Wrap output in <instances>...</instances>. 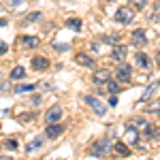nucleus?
Returning a JSON list of instances; mask_svg holds the SVG:
<instances>
[{
  "mask_svg": "<svg viewBox=\"0 0 160 160\" xmlns=\"http://www.w3.org/2000/svg\"><path fill=\"white\" fill-rule=\"evenodd\" d=\"M83 102H86V105H90V107H92V111H94L96 115H105V113H107V107H105V102H102L100 98H96V96H92V94L83 96Z\"/></svg>",
  "mask_w": 160,
  "mask_h": 160,
  "instance_id": "1",
  "label": "nucleus"
},
{
  "mask_svg": "<svg viewBox=\"0 0 160 160\" xmlns=\"http://www.w3.org/2000/svg\"><path fill=\"white\" fill-rule=\"evenodd\" d=\"M132 17H135V13H132V9H128V7H120L118 13H115V22L118 24H130Z\"/></svg>",
  "mask_w": 160,
  "mask_h": 160,
  "instance_id": "2",
  "label": "nucleus"
},
{
  "mask_svg": "<svg viewBox=\"0 0 160 160\" xmlns=\"http://www.w3.org/2000/svg\"><path fill=\"white\" fill-rule=\"evenodd\" d=\"M109 152V141L107 139H100V141H96L92 148H90V154L92 156H105Z\"/></svg>",
  "mask_w": 160,
  "mask_h": 160,
  "instance_id": "3",
  "label": "nucleus"
},
{
  "mask_svg": "<svg viewBox=\"0 0 160 160\" xmlns=\"http://www.w3.org/2000/svg\"><path fill=\"white\" fill-rule=\"evenodd\" d=\"M115 79H118V83L130 81V66H128V64H120L118 71H115Z\"/></svg>",
  "mask_w": 160,
  "mask_h": 160,
  "instance_id": "4",
  "label": "nucleus"
},
{
  "mask_svg": "<svg viewBox=\"0 0 160 160\" xmlns=\"http://www.w3.org/2000/svg\"><path fill=\"white\" fill-rule=\"evenodd\" d=\"M64 130H66V126H62V124L56 122V124H49V126L45 128V135L49 137V139H56V137H60Z\"/></svg>",
  "mask_w": 160,
  "mask_h": 160,
  "instance_id": "5",
  "label": "nucleus"
},
{
  "mask_svg": "<svg viewBox=\"0 0 160 160\" xmlns=\"http://www.w3.org/2000/svg\"><path fill=\"white\" fill-rule=\"evenodd\" d=\"M124 143H128V145H137V143H139V132H137V128H130V126H126Z\"/></svg>",
  "mask_w": 160,
  "mask_h": 160,
  "instance_id": "6",
  "label": "nucleus"
},
{
  "mask_svg": "<svg viewBox=\"0 0 160 160\" xmlns=\"http://www.w3.org/2000/svg\"><path fill=\"white\" fill-rule=\"evenodd\" d=\"M60 118H62V109H60V107H51V109L45 113V120H47V124L60 122Z\"/></svg>",
  "mask_w": 160,
  "mask_h": 160,
  "instance_id": "7",
  "label": "nucleus"
},
{
  "mask_svg": "<svg viewBox=\"0 0 160 160\" xmlns=\"http://www.w3.org/2000/svg\"><path fill=\"white\" fill-rule=\"evenodd\" d=\"M30 64H32V68H34V71H45V68L49 66V60H47L45 56H34Z\"/></svg>",
  "mask_w": 160,
  "mask_h": 160,
  "instance_id": "8",
  "label": "nucleus"
},
{
  "mask_svg": "<svg viewBox=\"0 0 160 160\" xmlns=\"http://www.w3.org/2000/svg\"><path fill=\"white\" fill-rule=\"evenodd\" d=\"M126 47L124 45H120V47H113V51H111V60H115V62H120L122 64L124 62V58H126Z\"/></svg>",
  "mask_w": 160,
  "mask_h": 160,
  "instance_id": "9",
  "label": "nucleus"
},
{
  "mask_svg": "<svg viewBox=\"0 0 160 160\" xmlns=\"http://www.w3.org/2000/svg\"><path fill=\"white\" fill-rule=\"evenodd\" d=\"M19 41H22V45H24L26 49H34V47L38 45V38H37V37H30V34H26V37H22Z\"/></svg>",
  "mask_w": 160,
  "mask_h": 160,
  "instance_id": "10",
  "label": "nucleus"
},
{
  "mask_svg": "<svg viewBox=\"0 0 160 160\" xmlns=\"http://www.w3.org/2000/svg\"><path fill=\"white\" fill-rule=\"evenodd\" d=\"M92 79H94V83H107L109 81V71H96V73L92 75Z\"/></svg>",
  "mask_w": 160,
  "mask_h": 160,
  "instance_id": "11",
  "label": "nucleus"
},
{
  "mask_svg": "<svg viewBox=\"0 0 160 160\" xmlns=\"http://www.w3.org/2000/svg\"><path fill=\"white\" fill-rule=\"evenodd\" d=\"M132 43L139 45V47H141V45H145V43H148L145 32H143V30H135V32H132Z\"/></svg>",
  "mask_w": 160,
  "mask_h": 160,
  "instance_id": "12",
  "label": "nucleus"
},
{
  "mask_svg": "<svg viewBox=\"0 0 160 160\" xmlns=\"http://www.w3.org/2000/svg\"><path fill=\"white\" fill-rule=\"evenodd\" d=\"M77 62H79L81 66H90V68L94 66V58H90L88 53H77Z\"/></svg>",
  "mask_w": 160,
  "mask_h": 160,
  "instance_id": "13",
  "label": "nucleus"
},
{
  "mask_svg": "<svg viewBox=\"0 0 160 160\" xmlns=\"http://www.w3.org/2000/svg\"><path fill=\"white\" fill-rule=\"evenodd\" d=\"M113 149H115V154H120V156H128V154H130V149H128V145H126L124 141H118V143L113 145Z\"/></svg>",
  "mask_w": 160,
  "mask_h": 160,
  "instance_id": "14",
  "label": "nucleus"
},
{
  "mask_svg": "<svg viewBox=\"0 0 160 160\" xmlns=\"http://www.w3.org/2000/svg\"><path fill=\"white\" fill-rule=\"evenodd\" d=\"M135 58H137V64H139L141 68H148V66H149V58H148V53L139 51V53H137Z\"/></svg>",
  "mask_w": 160,
  "mask_h": 160,
  "instance_id": "15",
  "label": "nucleus"
},
{
  "mask_svg": "<svg viewBox=\"0 0 160 160\" xmlns=\"http://www.w3.org/2000/svg\"><path fill=\"white\" fill-rule=\"evenodd\" d=\"M105 88H107V92H109L111 96H115V94L120 92V83H118V81H111V79L105 83Z\"/></svg>",
  "mask_w": 160,
  "mask_h": 160,
  "instance_id": "16",
  "label": "nucleus"
},
{
  "mask_svg": "<svg viewBox=\"0 0 160 160\" xmlns=\"http://www.w3.org/2000/svg\"><path fill=\"white\" fill-rule=\"evenodd\" d=\"M156 90H158V83H152V86H149L148 90H145V92H143V96H141V102H143V100H148V98H152V96H154V92H156Z\"/></svg>",
  "mask_w": 160,
  "mask_h": 160,
  "instance_id": "17",
  "label": "nucleus"
},
{
  "mask_svg": "<svg viewBox=\"0 0 160 160\" xmlns=\"http://www.w3.org/2000/svg\"><path fill=\"white\" fill-rule=\"evenodd\" d=\"M26 77V71H24V66H15L11 71V79H24Z\"/></svg>",
  "mask_w": 160,
  "mask_h": 160,
  "instance_id": "18",
  "label": "nucleus"
},
{
  "mask_svg": "<svg viewBox=\"0 0 160 160\" xmlns=\"http://www.w3.org/2000/svg\"><path fill=\"white\" fill-rule=\"evenodd\" d=\"M34 83H22V86H15V92L22 94V92H34Z\"/></svg>",
  "mask_w": 160,
  "mask_h": 160,
  "instance_id": "19",
  "label": "nucleus"
},
{
  "mask_svg": "<svg viewBox=\"0 0 160 160\" xmlns=\"http://www.w3.org/2000/svg\"><path fill=\"white\" fill-rule=\"evenodd\" d=\"M38 17H41V13H38V11H34V13H28V15L24 17V22H22V24H24V26H28V24H32V22H37Z\"/></svg>",
  "mask_w": 160,
  "mask_h": 160,
  "instance_id": "20",
  "label": "nucleus"
},
{
  "mask_svg": "<svg viewBox=\"0 0 160 160\" xmlns=\"http://www.w3.org/2000/svg\"><path fill=\"white\" fill-rule=\"evenodd\" d=\"M41 145H43V143H41V139H34V141H30V143L26 145V152H28V154H32V152H34V149H38Z\"/></svg>",
  "mask_w": 160,
  "mask_h": 160,
  "instance_id": "21",
  "label": "nucleus"
},
{
  "mask_svg": "<svg viewBox=\"0 0 160 160\" xmlns=\"http://www.w3.org/2000/svg\"><path fill=\"white\" fill-rule=\"evenodd\" d=\"M66 26L79 32V30H81V19H75V17H73V19H68V22H66Z\"/></svg>",
  "mask_w": 160,
  "mask_h": 160,
  "instance_id": "22",
  "label": "nucleus"
},
{
  "mask_svg": "<svg viewBox=\"0 0 160 160\" xmlns=\"http://www.w3.org/2000/svg\"><path fill=\"white\" fill-rule=\"evenodd\" d=\"M2 145H4L7 149H11V152H13V149H17V141H15V139H7Z\"/></svg>",
  "mask_w": 160,
  "mask_h": 160,
  "instance_id": "23",
  "label": "nucleus"
},
{
  "mask_svg": "<svg viewBox=\"0 0 160 160\" xmlns=\"http://www.w3.org/2000/svg\"><path fill=\"white\" fill-rule=\"evenodd\" d=\"M145 120H143V118H137V120H130V122H128V126H130V128H135V126H145Z\"/></svg>",
  "mask_w": 160,
  "mask_h": 160,
  "instance_id": "24",
  "label": "nucleus"
},
{
  "mask_svg": "<svg viewBox=\"0 0 160 160\" xmlns=\"http://www.w3.org/2000/svg\"><path fill=\"white\" fill-rule=\"evenodd\" d=\"M132 2V7H137V9H145L148 7V0H130Z\"/></svg>",
  "mask_w": 160,
  "mask_h": 160,
  "instance_id": "25",
  "label": "nucleus"
},
{
  "mask_svg": "<svg viewBox=\"0 0 160 160\" xmlns=\"http://www.w3.org/2000/svg\"><path fill=\"white\" fill-rule=\"evenodd\" d=\"M98 41H102V43H111V45H115V43H118V38H113V37H100Z\"/></svg>",
  "mask_w": 160,
  "mask_h": 160,
  "instance_id": "26",
  "label": "nucleus"
},
{
  "mask_svg": "<svg viewBox=\"0 0 160 160\" xmlns=\"http://www.w3.org/2000/svg\"><path fill=\"white\" fill-rule=\"evenodd\" d=\"M152 19H160V2L154 7V13H152Z\"/></svg>",
  "mask_w": 160,
  "mask_h": 160,
  "instance_id": "27",
  "label": "nucleus"
},
{
  "mask_svg": "<svg viewBox=\"0 0 160 160\" xmlns=\"http://www.w3.org/2000/svg\"><path fill=\"white\" fill-rule=\"evenodd\" d=\"M26 0H11V2H9V4H11L13 9H17V4H24Z\"/></svg>",
  "mask_w": 160,
  "mask_h": 160,
  "instance_id": "28",
  "label": "nucleus"
},
{
  "mask_svg": "<svg viewBox=\"0 0 160 160\" xmlns=\"http://www.w3.org/2000/svg\"><path fill=\"white\" fill-rule=\"evenodd\" d=\"M7 49H9V47H7V43H0V56H2V53H7Z\"/></svg>",
  "mask_w": 160,
  "mask_h": 160,
  "instance_id": "29",
  "label": "nucleus"
},
{
  "mask_svg": "<svg viewBox=\"0 0 160 160\" xmlns=\"http://www.w3.org/2000/svg\"><path fill=\"white\" fill-rule=\"evenodd\" d=\"M109 105H113V107H115V105H118V98H115V96H111V98H109Z\"/></svg>",
  "mask_w": 160,
  "mask_h": 160,
  "instance_id": "30",
  "label": "nucleus"
},
{
  "mask_svg": "<svg viewBox=\"0 0 160 160\" xmlns=\"http://www.w3.org/2000/svg\"><path fill=\"white\" fill-rule=\"evenodd\" d=\"M7 24H9V22H7L4 17H0V28H2V26H7Z\"/></svg>",
  "mask_w": 160,
  "mask_h": 160,
  "instance_id": "31",
  "label": "nucleus"
},
{
  "mask_svg": "<svg viewBox=\"0 0 160 160\" xmlns=\"http://www.w3.org/2000/svg\"><path fill=\"white\" fill-rule=\"evenodd\" d=\"M156 62H158V66H160V51H158V56H156Z\"/></svg>",
  "mask_w": 160,
  "mask_h": 160,
  "instance_id": "32",
  "label": "nucleus"
},
{
  "mask_svg": "<svg viewBox=\"0 0 160 160\" xmlns=\"http://www.w3.org/2000/svg\"><path fill=\"white\" fill-rule=\"evenodd\" d=\"M0 160H11V158L9 156H0Z\"/></svg>",
  "mask_w": 160,
  "mask_h": 160,
  "instance_id": "33",
  "label": "nucleus"
}]
</instances>
